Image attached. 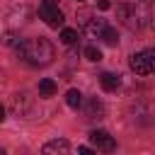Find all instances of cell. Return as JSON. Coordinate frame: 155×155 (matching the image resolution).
Listing matches in <instances>:
<instances>
[{"label":"cell","mask_w":155,"mask_h":155,"mask_svg":"<svg viewBox=\"0 0 155 155\" xmlns=\"http://www.w3.org/2000/svg\"><path fill=\"white\" fill-rule=\"evenodd\" d=\"M41 153H46V155H51V153H70V143L63 140V138H56V140H48L41 148Z\"/></svg>","instance_id":"obj_6"},{"label":"cell","mask_w":155,"mask_h":155,"mask_svg":"<svg viewBox=\"0 0 155 155\" xmlns=\"http://www.w3.org/2000/svg\"><path fill=\"white\" fill-rule=\"evenodd\" d=\"M97 7H99V10H109L111 2H109V0H97Z\"/></svg>","instance_id":"obj_14"},{"label":"cell","mask_w":155,"mask_h":155,"mask_svg":"<svg viewBox=\"0 0 155 155\" xmlns=\"http://www.w3.org/2000/svg\"><path fill=\"white\" fill-rule=\"evenodd\" d=\"M85 58L92 61V63H97V61H102V51L97 46H85Z\"/></svg>","instance_id":"obj_13"},{"label":"cell","mask_w":155,"mask_h":155,"mask_svg":"<svg viewBox=\"0 0 155 155\" xmlns=\"http://www.w3.org/2000/svg\"><path fill=\"white\" fill-rule=\"evenodd\" d=\"M97 39H102V41H104V44H109V46H116V44H119V31H116L114 27H109V24H104Z\"/></svg>","instance_id":"obj_8"},{"label":"cell","mask_w":155,"mask_h":155,"mask_svg":"<svg viewBox=\"0 0 155 155\" xmlns=\"http://www.w3.org/2000/svg\"><path fill=\"white\" fill-rule=\"evenodd\" d=\"M131 68L136 70V75H150L153 68H155V51L145 48V51L133 53L131 56Z\"/></svg>","instance_id":"obj_3"},{"label":"cell","mask_w":155,"mask_h":155,"mask_svg":"<svg viewBox=\"0 0 155 155\" xmlns=\"http://www.w3.org/2000/svg\"><path fill=\"white\" fill-rule=\"evenodd\" d=\"M17 53L24 63L29 65H48L53 58H56V51H53V44L48 39H24L17 44Z\"/></svg>","instance_id":"obj_1"},{"label":"cell","mask_w":155,"mask_h":155,"mask_svg":"<svg viewBox=\"0 0 155 155\" xmlns=\"http://www.w3.org/2000/svg\"><path fill=\"white\" fill-rule=\"evenodd\" d=\"M39 17H41L48 27H53V29H58V27L63 24V12H61V7H58L56 0H41V5H39Z\"/></svg>","instance_id":"obj_4"},{"label":"cell","mask_w":155,"mask_h":155,"mask_svg":"<svg viewBox=\"0 0 155 155\" xmlns=\"http://www.w3.org/2000/svg\"><path fill=\"white\" fill-rule=\"evenodd\" d=\"M0 121H5V107L0 104Z\"/></svg>","instance_id":"obj_16"},{"label":"cell","mask_w":155,"mask_h":155,"mask_svg":"<svg viewBox=\"0 0 155 155\" xmlns=\"http://www.w3.org/2000/svg\"><path fill=\"white\" fill-rule=\"evenodd\" d=\"M78 153H82V155H90V153H94V150H92L90 145H80V148H78Z\"/></svg>","instance_id":"obj_15"},{"label":"cell","mask_w":155,"mask_h":155,"mask_svg":"<svg viewBox=\"0 0 155 155\" xmlns=\"http://www.w3.org/2000/svg\"><path fill=\"white\" fill-rule=\"evenodd\" d=\"M56 90H58V85H56L51 78L39 80V94H41V97H53V94H56Z\"/></svg>","instance_id":"obj_10"},{"label":"cell","mask_w":155,"mask_h":155,"mask_svg":"<svg viewBox=\"0 0 155 155\" xmlns=\"http://www.w3.org/2000/svg\"><path fill=\"white\" fill-rule=\"evenodd\" d=\"M116 15H119V19H121L128 29L140 31L143 27H148L150 5H148V0H128V2H124V5L116 7Z\"/></svg>","instance_id":"obj_2"},{"label":"cell","mask_w":155,"mask_h":155,"mask_svg":"<svg viewBox=\"0 0 155 155\" xmlns=\"http://www.w3.org/2000/svg\"><path fill=\"white\" fill-rule=\"evenodd\" d=\"M90 140L94 143V148H97V150H104V153H111V150L116 148V140H114L107 131H102V128L92 131V133H90Z\"/></svg>","instance_id":"obj_5"},{"label":"cell","mask_w":155,"mask_h":155,"mask_svg":"<svg viewBox=\"0 0 155 155\" xmlns=\"http://www.w3.org/2000/svg\"><path fill=\"white\" fill-rule=\"evenodd\" d=\"M65 102H68L70 109H80V104H82V94H80V90H68Z\"/></svg>","instance_id":"obj_11"},{"label":"cell","mask_w":155,"mask_h":155,"mask_svg":"<svg viewBox=\"0 0 155 155\" xmlns=\"http://www.w3.org/2000/svg\"><path fill=\"white\" fill-rule=\"evenodd\" d=\"M61 41H63L65 46L75 44V41H78V29H63V31H61Z\"/></svg>","instance_id":"obj_12"},{"label":"cell","mask_w":155,"mask_h":155,"mask_svg":"<svg viewBox=\"0 0 155 155\" xmlns=\"http://www.w3.org/2000/svg\"><path fill=\"white\" fill-rule=\"evenodd\" d=\"M87 116H90V119H102V116H104V104H102L97 97H92V99L87 102Z\"/></svg>","instance_id":"obj_9"},{"label":"cell","mask_w":155,"mask_h":155,"mask_svg":"<svg viewBox=\"0 0 155 155\" xmlns=\"http://www.w3.org/2000/svg\"><path fill=\"white\" fill-rule=\"evenodd\" d=\"M99 82H102V87H104L107 92H116V90L121 87V78L114 75V73H102Z\"/></svg>","instance_id":"obj_7"}]
</instances>
